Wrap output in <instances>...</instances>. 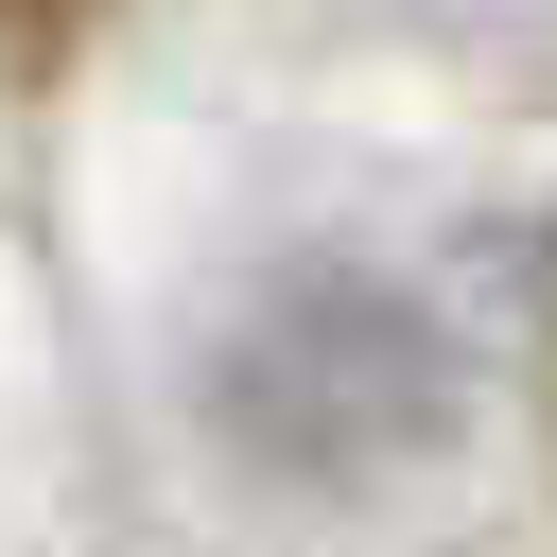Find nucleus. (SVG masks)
<instances>
[{"mask_svg": "<svg viewBox=\"0 0 557 557\" xmlns=\"http://www.w3.org/2000/svg\"><path fill=\"white\" fill-rule=\"evenodd\" d=\"M540 435H557V261H540Z\"/></svg>", "mask_w": 557, "mask_h": 557, "instance_id": "1", "label": "nucleus"}]
</instances>
